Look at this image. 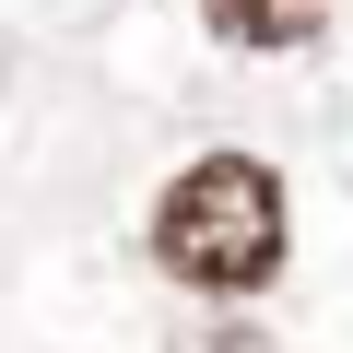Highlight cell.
<instances>
[{
	"instance_id": "3957f363",
	"label": "cell",
	"mask_w": 353,
	"mask_h": 353,
	"mask_svg": "<svg viewBox=\"0 0 353 353\" xmlns=\"http://www.w3.org/2000/svg\"><path fill=\"white\" fill-rule=\"evenodd\" d=\"M189 353H271V341H259V330H201Z\"/></svg>"
},
{
	"instance_id": "7a4b0ae2",
	"label": "cell",
	"mask_w": 353,
	"mask_h": 353,
	"mask_svg": "<svg viewBox=\"0 0 353 353\" xmlns=\"http://www.w3.org/2000/svg\"><path fill=\"white\" fill-rule=\"evenodd\" d=\"M201 12H212V36H224V48H259V59H271V48H306L341 0H201Z\"/></svg>"
},
{
	"instance_id": "6da1fadb",
	"label": "cell",
	"mask_w": 353,
	"mask_h": 353,
	"mask_svg": "<svg viewBox=\"0 0 353 353\" xmlns=\"http://www.w3.org/2000/svg\"><path fill=\"white\" fill-rule=\"evenodd\" d=\"M283 176L259 153H201V165H176L165 176V201H153V259L189 283V294H259L283 283Z\"/></svg>"
}]
</instances>
